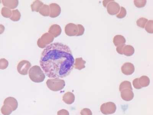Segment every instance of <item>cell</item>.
I'll list each match as a JSON object with an SVG mask.
<instances>
[{
    "mask_svg": "<svg viewBox=\"0 0 153 115\" xmlns=\"http://www.w3.org/2000/svg\"><path fill=\"white\" fill-rule=\"evenodd\" d=\"M40 63L48 78L59 79L70 74L74 67L75 59L68 46L57 42L46 47L41 54Z\"/></svg>",
    "mask_w": 153,
    "mask_h": 115,
    "instance_id": "cell-1",
    "label": "cell"
},
{
    "mask_svg": "<svg viewBox=\"0 0 153 115\" xmlns=\"http://www.w3.org/2000/svg\"><path fill=\"white\" fill-rule=\"evenodd\" d=\"M29 76L32 81L35 82H43L45 78V74L39 66H33L29 71Z\"/></svg>",
    "mask_w": 153,
    "mask_h": 115,
    "instance_id": "cell-2",
    "label": "cell"
},
{
    "mask_svg": "<svg viewBox=\"0 0 153 115\" xmlns=\"http://www.w3.org/2000/svg\"><path fill=\"white\" fill-rule=\"evenodd\" d=\"M32 65L28 61L23 60L18 63L17 67V71L20 74L26 75L28 73V71Z\"/></svg>",
    "mask_w": 153,
    "mask_h": 115,
    "instance_id": "cell-3",
    "label": "cell"
},
{
    "mask_svg": "<svg viewBox=\"0 0 153 115\" xmlns=\"http://www.w3.org/2000/svg\"><path fill=\"white\" fill-rule=\"evenodd\" d=\"M9 62L6 59H0V69L4 70L7 67Z\"/></svg>",
    "mask_w": 153,
    "mask_h": 115,
    "instance_id": "cell-4",
    "label": "cell"
},
{
    "mask_svg": "<svg viewBox=\"0 0 153 115\" xmlns=\"http://www.w3.org/2000/svg\"><path fill=\"white\" fill-rule=\"evenodd\" d=\"M1 13L4 17L8 18L10 17V10L7 8L3 7L1 11Z\"/></svg>",
    "mask_w": 153,
    "mask_h": 115,
    "instance_id": "cell-5",
    "label": "cell"
},
{
    "mask_svg": "<svg viewBox=\"0 0 153 115\" xmlns=\"http://www.w3.org/2000/svg\"><path fill=\"white\" fill-rule=\"evenodd\" d=\"M5 30V27L4 26L1 24H0V34H1L3 33Z\"/></svg>",
    "mask_w": 153,
    "mask_h": 115,
    "instance_id": "cell-6",
    "label": "cell"
}]
</instances>
